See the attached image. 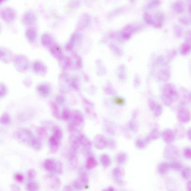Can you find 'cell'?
Returning <instances> with one entry per match:
<instances>
[{"mask_svg":"<svg viewBox=\"0 0 191 191\" xmlns=\"http://www.w3.org/2000/svg\"><path fill=\"white\" fill-rule=\"evenodd\" d=\"M16 135L19 141L28 143L30 145L32 140L35 137L33 134L32 131L27 129H21L18 131Z\"/></svg>","mask_w":191,"mask_h":191,"instance_id":"obj_1","label":"cell"},{"mask_svg":"<svg viewBox=\"0 0 191 191\" xmlns=\"http://www.w3.org/2000/svg\"><path fill=\"white\" fill-rule=\"evenodd\" d=\"M61 140L53 135L49 139V148L53 154L57 152L60 147Z\"/></svg>","mask_w":191,"mask_h":191,"instance_id":"obj_2","label":"cell"},{"mask_svg":"<svg viewBox=\"0 0 191 191\" xmlns=\"http://www.w3.org/2000/svg\"><path fill=\"white\" fill-rule=\"evenodd\" d=\"M95 147L99 150L103 149L106 145L107 141L102 135L98 134L95 136L94 141Z\"/></svg>","mask_w":191,"mask_h":191,"instance_id":"obj_3","label":"cell"},{"mask_svg":"<svg viewBox=\"0 0 191 191\" xmlns=\"http://www.w3.org/2000/svg\"><path fill=\"white\" fill-rule=\"evenodd\" d=\"M69 141L72 149L77 151L80 144L79 136L75 134H71L69 137Z\"/></svg>","mask_w":191,"mask_h":191,"instance_id":"obj_4","label":"cell"},{"mask_svg":"<svg viewBox=\"0 0 191 191\" xmlns=\"http://www.w3.org/2000/svg\"><path fill=\"white\" fill-rule=\"evenodd\" d=\"M72 123L77 127L81 126L84 122V118L83 115L79 112H76L72 117Z\"/></svg>","mask_w":191,"mask_h":191,"instance_id":"obj_5","label":"cell"},{"mask_svg":"<svg viewBox=\"0 0 191 191\" xmlns=\"http://www.w3.org/2000/svg\"><path fill=\"white\" fill-rule=\"evenodd\" d=\"M79 139L80 144L87 149H91L92 147V143L90 140L86 136L83 134L80 135Z\"/></svg>","mask_w":191,"mask_h":191,"instance_id":"obj_6","label":"cell"},{"mask_svg":"<svg viewBox=\"0 0 191 191\" xmlns=\"http://www.w3.org/2000/svg\"><path fill=\"white\" fill-rule=\"evenodd\" d=\"M56 165V162L52 159H47L43 163L44 168L49 172H54Z\"/></svg>","mask_w":191,"mask_h":191,"instance_id":"obj_7","label":"cell"},{"mask_svg":"<svg viewBox=\"0 0 191 191\" xmlns=\"http://www.w3.org/2000/svg\"><path fill=\"white\" fill-rule=\"evenodd\" d=\"M77 151L71 148L69 155V160L72 166H75L77 165L78 162L77 155Z\"/></svg>","mask_w":191,"mask_h":191,"instance_id":"obj_8","label":"cell"},{"mask_svg":"<svg viewBox=\"0 0 191 191\" xmlns=\"http://www.w3.org/2000/svg\"><path fill=\"white\" fill-rule=\"evenodd\" d=\"M98 165V162L94 158L90 156L87 160L86 167V168L88 170L94 168Z\"/></svg>","mask_w":191,"mask_h":191,"instance_id":"obj_9","label":"cell"},{"mask_svg":"<svg viewBox=\"0 0 191 191\" xmlns=\"http://www.w3.org/2000/svg\"><path fill=\"white\" fill-rule=\"evenodd\" d=\"M78 179L83 184L84 187L85 188L88 186L89 178L86 173L84 172H81Z\"/></svg>","mask_w":191,"mask_h":191,"instance_id":"obj_10","label":"cell"},{"mask_svg":"<svg viewBox=\"0 0 191 191\" xmlns=\"http://www.w3.org/2000/svg\"><path fill=\"white\" fill-rule=\"evenodd\" d=\"M30 145L36 150H39L42 147V143L40 139L34 137L31 142Z\"/></svg>","mask_w":191,"mask_h":191,"instance_id":"obj_11","label":"cell"},{"mask_svg":"<svg viewBox=\"0 0 191 191\" xmlns=\"http://www.w3.org/2000/svg\"><path fill=\"white\" fill-rule=\"evenodd\" d=\"M53 136L60 140H61L63 137V132L61 128L57 126H55L53 128Z\"/></svg>","mask_w":191,"mask_h":191,"instance_id":"obj_12","label":"cell"},{"mask_svg":"<svg viewBox=\"0 0 191 191\" xmlns=\"http://www.w3.org/2000/svg\"><path fill=\"white\" fill-rule=\"evenodd\" d=\"M52 180L51 182V187L52 189H58L61 186V181L60 179L57 177H52Z\"/></svg>","mask_w":191,"mask_h":191,"instance_id":"obj_13","label":"cell"},{"mask_svg":"<svg viewBox=\"0 0 191 191\" xmlns=\"http://www.w3.org/2000/svg\"><path fill=\"white\" fill-rule=\"evenodd\" d=\"M100 161L102 164L105 167H108L111 164V160L109 157L106 154L103 155L101 156Z\"/></svg>","mask_w":191,"mask_h":191,"instance_id":"obj_14","label":"cell"},{"mask_svg":"<svg viewBox=\"0 0 191 191\" xmlns=\"http://www.w3.org/2000/svg\"><path fill=\"white\" fill-rule=\"evenodd\" d=\"M37 134L41 139H45L47 136V133L46 130L43 128L40 127L37 128Z\"/></svg>","mask_w":191,"mask_h":191,"instance_id":"obj_15","label":"cell"},{"mask_svg":"<svg viewBox=\"0 0 191 191\" xmlns=\"http://www.w3.org/2000/svg\"><path fill=\"white\" fill-rule=\"evenodd\" d=\"M39 186L38 184L35 182H30L27 184V189L30 191H36L38 190Z\"/></svg>","mask_w":191,"mask_h":191,"instance_id":"obj_16","label":"cell"},{"mask_svg":"<svg viewBox=\"0 0 191 191\" xmlns=\"http://www.w3.org/2000/svg\"><path fill=\"white\" fill-rule=\"evenodd\" d=\"M54 172L58 174H61L63 172V167L60 161L56 162V165Z\"/></svg>","mask_w":191,"mask_h":191,"instance_id":"obj_17","label":"cell"},{"mask_svg":"<svg viewBox=\"0 0 191 191\" xmlns=\"http://www.w3.org/2000/svg\"><path fill=\"white\" fill-rule=\"evenodd\" d=\"M73 186L75 189L78 190H82L84 187L83 184L78 179H76L73 182Z\"/></svg>","mask_w":191,"mask_h":191,"instance_id":"obj_18","label":"cell"},{"mask_svg":"<svg viewBox=\"0 0 191 191\" xmlns=\"http://www.w3.org/2000/svg\"><path fill=\"white\" fill-rule=\"evenodd\" d=\"M10 119L9 116H3L0 119V122L3 124H8L9 122Z\"/></svg>","mask_w":191,"mask_h":191,"instance_id":"obj_19","label":"cell"},{"mask_svg":"<svg viewBox=\"0 0 191 191\" xmlns=\"http://www.w3.org/2000/svg\"><path fill=\"white\" fill-rule=\"evenodd\" d=\"M77 127L74 124L71 122L68 125V130L70 132L72 133L76 130Z\"/></svg>","mask_w":191,"mask_h":191,"instance_id":"obj_20","label":"cell"},{"mask_svg":"<svg viewBox=\"0 0 191 191\" xmlns=\"http://www.w3.org/2000/svg\"><path fill=\"white\" fill-rule=\"evenodd\" d=\"M36 175V172L33 169H30L28 172V176L31 179H34Z\"/></svg>","mask_w":191,"mask_h":191,"instance_id":"obj_21","label":"cell"},{"mask_svg":"<svg viewBox=\"0 0 191 191\" xmlns=\"http://www.w3.org/2000/svg\"><path fill=\"white\" fill-rule=\"evenodd\" d=\"M62 118L64 120L67 121L70 118V114L69 112L67 110H65L62 113Z\"/></svg>","mask_w":191,"mask_h":191,"instance_id":"obj_22","label":"cell"},{"mask_svg":"<svg viewBox=\"0 0 191 191\" xmlns=\"http://www.w3.org/2000/svg\"><path fill=\"white\" fill-rule=\"evenodd\" d=\"M16 180L19 182H23L24 180V177L20 174H17L16 175Z\"/></svg>","mask_w":191,"mask_h":191,"instance_id":"obj_23","label":"cell"},{"mask_svg":"<svg viewBox=\"0 0 191 191\" xmlns=\"http://www.w3.org/2000/svg\"><path fill=\"white\" fill-rule=\"evenodd\" d=\"M115 100L116 102L117 103L119 104H123V103H124V101L121 99L119 98H116Z\"/></svg>","mask_w":191,"mask_h":191,"instance_id":"obj_24","label":"cell"},{"mask_svg":"<svg viewBox=\"0 0 191 191\" xmlns=\"http://www.w3.org/2000/svg\"><path fill=\"white\" fill-rule=\"evenodd\" d=\"M64 190L65 191H72V188L69 186H67L64 188Z\"/></svg>","mask_w":191,"mask_h":191,"instance_id":"obj_25","label":"cell"}]
</instances>
